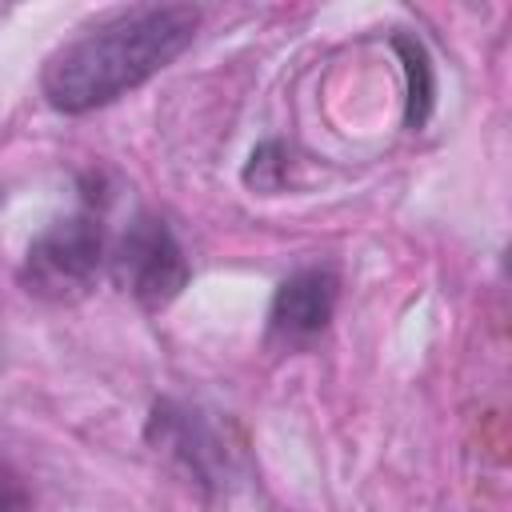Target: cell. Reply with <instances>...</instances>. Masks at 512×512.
I'll return each instance as SVG.
<instances>
[{
	"instance_id": "obj_1",
	"label": "cell",
	"mask_w": 512,
	"mask_h": 512,
	"mask_svg": "<svg viewBox=\"0 0 512 512\" xmlns=\"http://www.w3.org/2000/svg\"><path fill=\"white\" fill-rule=\"evenodd\" d=\"M196 24L200 12L188 4H148L120 12L48 60L44 92L64 112L108 104L176 60L188 48Z\"/></svg>"
},
{
	"instance_id": "obj_2",
	"label": "cell",
	"mask_w": 512,
	"mask_h": 512,
	"mask_svg": "<svg viewBox=\"0 0 512 512\" xmlns=\"http://www.w3.org/2000/svg\"><path fill=\"white\" fill-rule=\"evenodd\" d=\"M100 252H104V236H100L96 220H88V216L56 220L28 248V284L40 296L72 300V296L88 292V284L96 280Z\"/></svg>"
},
{
	"instance_id": "obj_3",
	"label": "cell",
	"mask_w": 512,
	"mask_h": 512,
	"mask_svg": "<svg viewBox=\"0 0 512 512\" xmlns=\"http://www.w3.org/2000/svg\"><path fill=\"white\" fill-rule=\"evenodd\" d=\"M112 272H116L120 288L132 292L144 308L168 304L188 280L184 252L160 220H136L124 232V240L112 256Z\"/></svg>"
},
{
	"instance_id": "obj_4",
	"label": "cell",
	"mask_w": 512,
	"mask_h": 512,
	"mask_svg": "<svg viewBox=\"0 0 512 512\" xmlns=\"http://www.w3.org/2000/svg\"><path fill=\"white\" fill-rule=\"evenodd\" d=\"M332 304H336V280L320 268H308V272H296L292 280H284V288L276 292V304H272V332L284 340V344H304L312 340L328 316H332Z\"/></svg>"
}]
</instances>
